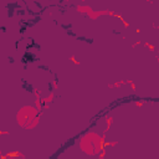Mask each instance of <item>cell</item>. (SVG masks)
<instances>
[{"instance_id": "6da1fadb", "label": "cell", "mask_w": 159, "mask_h": 159, "mask_svg": "<svg viewBox=\"0 0 159 159\" xmlns=\"http://www.w3.org/2000/svg\"><path fill=\"white\" fill-rule=\"evenodd\" d=\"M17 123L25 129H31L37 125L40 113L39 109L32 106H25L17 112Z\"/></svg>"}, {"instance_id": "7a4b0ae2", "label": "cell", "mask_w": 159, "mask_h": 159, "mask_svg": "<svg viewBox=\"0 0 159 159\" xmlns=\"http://www.w3.org/2000/svg\"><path fill=\"white\" fill-rule=\"evenodd\" d=\"M80 148L89 155L98 154L102 150V138L96 133H87L80 140Z\"/></svg>"}, {"instance_id": "3957f363", "label": "cell", "mask_w": 159, "mask_h": 159, "mask_svg": "<svg viewBox=\"0 0 159 159\" xmlns=\"http://www.w3.org/2000/svg\"><path fill=\"white\" fill-rule=\"evenodd\" d=\"M4 159H25V157L20 153H11L4 157Z\"/></svg>"}]
</instances>
